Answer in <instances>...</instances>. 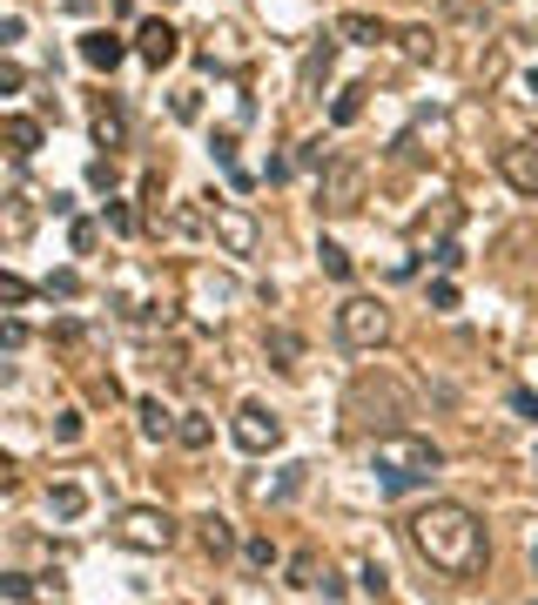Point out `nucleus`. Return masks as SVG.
<instances>
[{
    "instance_id": "nucleus-1",
    "label": "nucleus",
    "mask_w": 538,
    "mask_h": 605,
    "mask_svg": "<svg viewBox=\"0 0 538 605\" xmlns=\"http://www.w3.org/2000/svg\"><path fill=\"white\" fill-rule=\"evenodd\" d=\"M404 539L411 552L444 579H485L491 565V539H485V518L472 505H451V498H431L425 511L404 518Z\"/></svg>"
},
{
    "instance_id": "nucleus-2",
    "label": "nucleus",
    "mask_w": 538,
    "mask_h": 605,
    "mask_svg": "<svg viewBox=\"0 0 538 605\" xmlns=\"http://www.w3.org/2000/svg\"><path fill=\"white\" fill-rule=\"evenodd\" d=\"M343 418H351L357 431H404L417 418V390L391 371V363H377V371H357L351 390H343Z\"/></svg>"
},
{
    "instance_id": "nucleus-3",
    "label": "nucleus",
    "mask_w": 538,
    "mask_h": 605,
    "mask_svg": "<svg viewBox=\"0 0 538 605\" xmlns=\"http://www.w3.org/2000/svg\"><path fill=\"white\" fill-rule=\"evenodd\" d=\"M370 471H377V484L391 498H404V492H417V484H431L444 471V451L431 437H417V431H383L370 444Z\"/></svg>"
},
{
    "instance_id": "nucleus-4",
    "label": "nucleus",
    "mask_w": 538,
    "mask_h": 605,
    "mask_svg": "<svg viewBox=\"0 0 538 605\" xmlns=\"http://www.w3.org/2000/svg\"><path fill=\"white\" fill-rule=\"evenodd\" d=\"M337 343L357 350V356L383 350V343H391V310H383L377 297H343L337 303Z\"/></svg>"
},
{
    "instance_id": "nucleus-5",
    "label": "nucleus",
    "mask_w": 538,
    "mask_h": 605,
    "mask_svg": "<svg viewBox=\"0 0 538 605\" xmlns=\"http://www.w3.org/2000/svg\"><path fill=\"white\" fill-rule=\"evenodd\" d=\"M364 195H370V169L364 161H323V182H317V209L323 216H357L364 209Z\"/></svg>"
},
{
    "instance_id": "nucleus-6",
    "label": "nucleus",
    "mask_w": 538,
    "mask_h": 605,
    "mask_svg": "<svg viewBox=\"0 0 538 605\" xmlns=\"http://www.w3.org/2000/svg\"><path fill=\"white\" fill-rule=\"evenodd\" d=\"M114 545H129V552H169L175 545V518L162 505H129L122 518H114Z\"/></svg>"
},
{
    "instance_id": "nucleus-7",
    "label": "nucleus",
    "mask_w": 538,
    "mask_h": 605,
    "mask_svg": "<svg viewBox=\"0 0 538 605\" xmlns=\"http://www.w3.org/2000/svg\"><path fill=\"white\" fill-rule=\"evenodd\" d=\"M229 437H236V451H249V458H269L283 444V424L262 411V403H243L236 418H229Z\"/></svg>"
},
{
    "instance_id": "nucleus-8",
    "label": "nucleus",
    "mask_w": 538,
    "mask_h": 605,
    "mask_svg": "<svg viewBox=\"0 0 538 605\" xmlns=\"http://www.w3.org/2000/svg\"><path fill=\"white\" fill-rule=\"evenodd\" d=\"M216 202V195H209ZM216 242L229 256H256V216L236 209V202H216Z\"/></svg>"
},
{
    "instance_id": "nucleus-9",
    "label": "nucleus",
    "mask_w": 538,
    "mask_h": 605,
    "mask_svg": "<svg viewBox=\"0 0 538 605\" xmlns=\"http://www.w3.org/2000/svg\"><path fill=\"white\" fill-rule=\"evenodd\" d=\"M290 592H310V598H343V579L330 572V565L317 552H296L290 558Z\"/></svg>"
},
{
    "instance_id": "nucleus-10",
    "label": "nucleus",
    "mask_w": 538,
    "mask_h": 605,
    "mask_svg": "<svg viewBox=\"0 0 538 605\" xmlns=\"http://www.w3.org/2000/svg\"><path fill=\"white\" fill-rule=\"evenodd\" d=\"M135 55H142L148 68H169V61L182 55V34H175L169 21H142V27H135Z\"/></svg>"
},
{
    "instance_id": "nucleus-11",
    "label": "nucleus",
    "mask_w": 538,
    "mask_h": 605,
    "mask_svg": "<svg viewBox=\"0 0 538 605\" xmlns=\"http://www.w3.org/2000/svg\"><path fill=\"white\" fill-rule=\"evenodd\" d=\"M498 176H505L518 195H538V148H531V142H512V148H498Z\"/></svg>"
},
{
    "instance_id": "nucleus-12",
    "label": "nucleus",
    "mask_w": 538,
    "mask_h": 605,
    "mask_svg": "<svg viewBox=\"0 0 538 605\" xmlns=\"http://www.w3.org/2000/svg\"><path fill=\"white\" fill-rule=\"evenodd\" d=\"M34 222H41V202H34L27 189L0 195V235H8V242H27V235H34Z\"/></svg>"
},
{
    "instance_id": "nucleus-13",
    "label": "nucleus",
    "mask_w": 538,
    "mask_h": 605,
    "mask_svg": "<svg viewBox=\"0 0 538 605\" xmlns=\"http://www.w3.org/2000/svg\"><path fill=\"white\" fill-rule=\"evenodd\" d=\"M41 121H34V114H0V148H8L14 161H27V155H41Z\"/></svg>"
},
{
    "instance_id": "nucleus-14",
    "label": "nucleus",
    "mask_w": 538,
    "mask_h": 605,
    "mask_svg": "<svg viewBox=\"0 0 538 605\" xmlns=\"http://www.w3.org/2000/svg\"><path fill=\"white\" fill-rule=\"evenodd\" d=\"M122 55H129V40H122V34H108V27H95V34H82V61H88V68H101V74H114V68H122Z\"/></svg>"
},
{
    "instance_id": "nucleus-15",
    "label": "nucleus",
    "mask_w": 538,
    "mask_h": 605,
    "mask_svg": "<svg viewBox=\"0 0 538 605\" xmlns=\"http://www.w3.org/2000/svg\"><path fill=\"white\" fill-rule=\"evenodd\" d=\"M330 61H337V40H317V48L303 55V74H296V95H303V101H317V88H323Z\"/></svg>"
},
{
    "instance_id": "nucleus-16",
    "label": "nucleus",
    "mask_w": 538,
    "mask_h": 605,
    "mask_svg": "<svg viewBox=\"0 0 538 605\" xmlns=\"http://www.w3.org/2000/svg\"><path fill=\"white\" fill-rule=\"evenodd\" d=\"M196 539H203V552H209V558H222V552H236V524H229L222 511H209V518L196 524Z\"/></svg>"
},
{
    "instance_id": "nucleus-17",
    "label": "nucleus",
    "mask_w": 538,
    "mask_h": 605,
    "mask_svg": "<svg viewBox=\"0 0 538 605\" xmlns=\"http://www.w3.org/2000/svg\"><path fill=\"white\" fill-rule=\"evenodd\" d=\"M262 356L277 363V371H296V363H303V337L296 330H269L262 337Z\"/></svg>"
},
{
    "instance_id": "nucleus-18",
    "label": "nucleus",
    "mask_w": 538,
    "mask_h": 605,
    "mask_svg": "<svg viewBox=\"0 0 538 605\" xmlns=\"http://www.w3.org/2000/svg\"><path fill=\"white\" fill-rule=\"evenodd\" d=\"M135 418H142V437H148V444H162V437H175V418L162 411V397H142V403H135Z\"/></svg>"
},
{
    "instance_id": "nucleus-19",
    "label": "nucleus",
    "mask_w": 538,
    "mask_h": 605,
    "mask_svg": "<svg viewBox=\"0 0 538 605\" xmlns=\"http://www.w3.org/2000/svg\"><path fill=\"white\" fill-rule=\"evenodd\" d=\"M337 34H343V40H364V48H377V40L391 34V27H383L377 14H343V21H337Z\"/></svg>"
},
{
    "instance_id": "nucleus-20",
    "label": "nucleus",
    "mask_w": 538,
    "mask_h": 605,
    "mask_svg": "<svg viewBox=\"0 0 538 605\" xmlns=\"http://www.w3.org/2000/svg\"><path fill=\"white\" fill-rule=\"evenodd\" d=\"M398 40H404V55H411V61H438V34H431L425 21H411V27H398Z\"/></svg>"
},
{
    "instance_id": "nucleus-21",
    "label": "nucleus",
    "mask_w": 538,
    "mask_h": 605,
    "mask_svg": "<svg viewBox=\"0 0 538 605\" xmlns=\"http://www.w3.org/2000/svg\"><path fill=\"white\" fill-rule=\"evenodd\" d=\"M122 129H129L122 108H114V101H95V142H101V148H122Z\"/></svg>"
},
{
    "instance_id": "nucleus-22",
    "label": "nucleus",
    "mask_w": 538,
    "mask_h": 605,
    "mask_svg": "<svg viewBox=\"0 0 538 605\" xmlns=\"http://www.w3.org/2000/svg\"><path fill=\"white\" fill-rule=\"evenodd\" d=\"M48 505H54V518H82L88 511V492H82V484H54Z\"/></svg>"
},
{
    "instance_id": "nucleus-23",
    "label": "nucleus",
    "mask_w": 538,
    "mask_h": 605,
    "mask_svg": "<svg viewBox=\"0 0 538 605\" xmlns=\"http://www.w3.org/2000/svg\"><path fill=\"white\" fill-rule=\"evenodd\" d=\"M34 297V282L27 276H14V269H0V310H21Z\"/></svg>"
},
{
    "instance_id": "nucleus-24",
    "label": "nucleus",
    "mask_w": 538,
    "mask_h": 605,
    "mask_svg": "<svg viewBox=\"0 0 538 605\" xmlns=\"http://www.w3.org/2000/svg\"><path fill=\"white\" fill-rule=\"evenodd\" d=\"M357 114H364V88H343V95H337V108H330V121H337V129H351Z\"/></svg>"
},
{
    "instance_id": "nucleus-25",
    "label": "nucleus",
    "mask_w": 538,
    "mask_h": 605,
    "mask_svg": "<svg viewBox=\"0 0 538 605\" xmlns=\"http://www.w3.org/2000/svg\"><path fill=\"white\" fill-rule=\"evenodd\" d=\"M175 437L188 444V451H203V444L216 437V424H209V418H182V424H175Z\"/></svg>"
},
{
    "instance_id": "nucleus-26",
    "label": "nucleus",
    "mask_w": 538,
    "mask_h": 605,
    "mask_svg": "<svg viewBox=\"0 0 538 605\" xmlns=\"http://www.w3.org/2000/svg\"><path fill=\"white\" fill-rule=\"evenodd\" d=\"M317 263H323V276H337V282H351V256H343L337 242H323V250H317Z\"/></svg>"
},
{
    "instance_id": "nucleus-27",
    "label": "nucleus",
    "mask_w": 538,
    "mask_h": 605,
    "mask_svg": "<svg viewBox=\"0 0 538 605\" xmlns=\"http://www.w3.org/2000/svg\"><path fill=\"white\" fill-rule=\"evenodd\" d=\"M243 558L256 565V572H269V565H277V539H262V532H256V539L243 545Z\"/></svg>"
},
{
    "instance_id": "nucleus-28",
    "label": "nucleus",
    "mask_w": 538,
    "mask_h": 605,
    "mask_svg": "<svg viewBox=\"0 0 538 605\" xmlns=\"http://www.w3.org/2000/svg\"><path fill=\"white\" fill-rule=\"evenodd\" d=\"M48 297H61V303L82 297V276H74V269H54V276H48Z\"/></svg>"
},
{
    "instance_id": "nucleus-29",
    "label": "nucleus",
    "mask_w": 538,
    "mask_h": 605,
    "mask_svg": "<svg viewBox=\"0 0 538 605\" xmlns=\"http://www.w3.org/2000/svg\"><path fill=\"white\" fill-rule=\"evenodd\" d=\"M357 585H364L370 598H383V592H391V579H383V565H377V558H370V565H364V572H357Z\"/></svg>"
},
{
    "instance_id": "nucleus-30",
    "label": "nucleus",
    "mask_w": 538,
    "mask_h": 605,
    "mask_svg": "<svg viewBox=\"0 0 538 605\" xmlns=\"http://www.w3.org/2000/svg\"><path fill=\"white\" fill-rule=\"evenodd\" d=\"M169 108H175V121H196V114H203V95H196V88H182Z\"/></svg>"
},
{
    "instance_id": "nucleus-31",
    "label": "nucleus",
    "mask_w": 538,
    "mask_h": 605,
    "mask_svg": "<svg viewBox=\"0 0 538 605\" xmlns=\"http://www.w3.org/2000/svg\"><path fill=\"white\" fill-rule=\"evenodd\" d=\"M74 437H82V418L61 411V418H54V444H74Z\"/></svg>"
},
{
    "instance_id": "nucleus-32",
    "label": "nucleus",
    "mask_w": 538,
    "mask_h": 605,
    "mask_svg": "<svg viewBox=\"0 0 538 605\" xmlns=\"http://www.w3.org/2000/svg\"><path fill=\"white\" fill-rule=\"evenodd\" d=\"M0 598H34V579H21V572H8V579H0Z\"/></svg>"
},
{
    "instance_id": "nucleus-33",
    "label": "nucleus",
    "mask_w": 538,
    "mask_h": 605,
    "mask_svg": "<svg viewBox=\"0 0 538 605\" xmlns=\"http://www.w3.org/2000/svg\"><path fill=\"white\" fill-rule=\"evenodd\" d=\"M68 242H74V256H88V250H95V222H74Z\"/></svg>"
},
{
    "instance_id": "nucleus-34",
    "label": "nucleus",
    "mask_w": 538,
    "mask_h": 605,
    "mask_svg": "<svg viewBox=\"0 0 538 605\" xmlns=\"http://www.w3.org/2000/svg\"><path fill=\"white\" fill-rule=\"evenodd\" d=\"M21 343H27V323L8 316V323H0V350H21Z\"/></svg>"
},
{
    "instance_id": "nucleus-35",
    "label": "nucleus",
    "mask_w": 538,
    "mask_h": 605,
    "mask_svg": "<svg viewBox=\"0 0 538 605\" xmlns=\"http://www.w3.org/2000/svg\"><path fill=\"white\" fill-rule=\"evenodd\" d=\"M296 161H303V169H323L330 155H323V142H303V148H296Z\"/></svg>"
},
{
    "instance_id": "nucleus-36",
    "label": "nucleus",
    "mask_w": 538,
    "mask_h": 605,
    "mask_svg": "<svg viewBox=\"0 0 538 605\" xmlns=\"http://www.w3.org/2000/svg\"><path fill=\"white\" fill-rule=\"evenodd\" d=\"M108 229H114V235H129V229H135V216L122 209V202H108Z\"/></svg>"
},
{
    "instance_id": "nucleus-37",
    "label": "nucleus",
    "mask_w": 538,
    "mask_h": 605,
    "mask_svg": "<svg viewBox=\"0 0 538 605\" xmlns=\"http://www.w3.org/2000/svg\"><path fill=\"white\" fill-rule=\"evenodd\" d=\"M21 81H27V74H21L14 61H0V95H14V88H21Z\"/></svg>"
},
{
    "instance_id": "nucleus-38",
    "label": "nucleus",
    "mask_w": 538,
    "mask_h": 605,
    "mask_svg": "<svg viewBox=\"0 0 538 605\" xmlns=\"http://www.w3.org/2000/svg\"><path fill=\"white\" fill-rule=\"evenodd\" d=\"M444 14H451V21H485V14L472 8V0H444Z\"/></svg>"
},
{
    "instance_id": "nucleus-39",
    "label": "nucleus",
    "mask_w": 538,
    "mask_h": 605,
    "mask_svg": "<svg viewBox=\"0 0 538 605\" xmlns=\"http://www.w3.org/2000/svg\"><path fill=\"white\" fill-rule=\"evenodd\" d=\"M14 484H21V477H14V464H8V458H0V498H8V492H14Z\"/></svg>"
},
{
    "instance_id": "nucleus-40",
    "label": "nucleus",
    "mask_w": 538,
    "mask_h": 605,
    "mask_svg": "<svg viewBox=\"0 0 538 605\" xmlns=\"http://www.w3.org/2000/svg\"><path fill=\"white\" fill-rule=\"evenodd\" d=\"M525 88H531V101H538V74H531V81H525Z\"/></svg>"
},
{
    "instance_id": "nucleus-41",
    "label": "nucleus",
    "mask_w": 538,
    "mask_h": 605,
    "mask_svg": "<svg viewBox=\"0 0 538 605\" xmlns=\"http://www.w3.org/2000/svg\"><path fill=\"white\" fill-rule=\"evenodd\" d=\"M531 572H538V545H531Z\"/></svg>"
},
{
    "instance_id": "nucleus-42",
    "label": "nucleus",
    "mask_w": 538,
    "mask_h": 605,
    "mask_svg": "<svg viewBox=\"0 0 538 605\" xmlns=\"http://www.w3.org/2000/svg\"><path fill=\"white\" fill-rule=\"evenodd\" d=\"M162 8H169V0H162Z\"/></svg>"
}]
</instances>
